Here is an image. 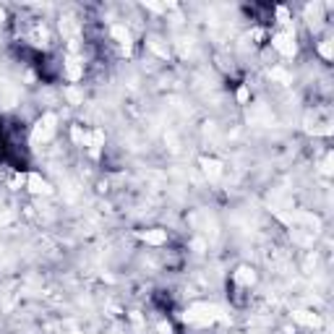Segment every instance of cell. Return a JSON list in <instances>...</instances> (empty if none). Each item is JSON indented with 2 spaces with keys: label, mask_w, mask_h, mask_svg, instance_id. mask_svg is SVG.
<instances>
[{
  "label": "cell",
  "mask_w": 334,
  "mask_h": 334,
  "mask_svg": "<svg viewBox=\"0 0 334 334\" xmlns=\"http://www.w3.org/2000/svg\"><path fill=\"white\" fill-rule=\"evenodd\" d=\"M235 282L243 285V287H251V285L256 282V271H253L251 266H238V269H235Z\"/></svg>",
  "instance_id": "8992f818"
},
{
  "label": "cell",
  "mask_w": 334,
  "mask_h": 334,
  "mask_svg": "<svg viewBox=\"0 0 334 334\" xmlns=\"http://www.w3.org/2000/svg\"><path fill=\"white\" fill-rule=\"evenodd\" d=\"M68 99L76 104V102H81V92H79V89H68Z\"/></svg>",
  "instance_id": "2e32d148"
},
{
  "label": "cell",
  "mask_w": 334,
  "mask_h": 334,
  "mask_svg": "<svg viewBox=\"0 0 334 334\" xmlns=\"http://www.w3.org/2000/svg\"><path fill=\"white\" fill-rule=\"evenodd\" d=\"M102 144H104V131L102 128H94L92 133H89V139H86V146L92 149V151H97Z\"/></svg>",
  "instance_id": "30bf717a"
},
{
  "label": "cell",
  "mask_w": 334,
  "mask_h": 334,
  "mask_svg": "<svg viewBox=\"0 0 334 334\" xmlns=\"http://www.w3.org/2000/svg\"><path fill=\"white\" fill-rule=\"evenodd\" d=\"M225 313L219 306H214V303H193V306H188V311L183 313V321L191 324V326H209V324H217L222 321Z\"/></svg>",
  "instance_id": "6da1fadb"
},
{
  "label": "cell",
  "mask_w": 334,
  "mask_h": 334,
  "mask_svg": "<svg viewBox=\"0 0 334 334\" xmlns=\"http://www.w3.org/2000/svg\"><path fill=\"white\" fill-rule=\"evenodd\" d=\"M293 318L298 324H306V326H321V318L311 311H293Z\"/></svg>",
  "instance_id": "ba28073f"
},
{
  "label": "cell",
  "mask_w": 334,
  "mask_h": 334,
  "mask_svg": "<svg viewBox=\"0 0 334 334\" xmlns=\"http://www.w3.org/2000/svg\"><path fill=\"white\" fill-rule=\"evenodd\" d=\"M113 37H115V39H118L120 44H123L126 50L131 47V32H128L126 26H113Z\"/></svg>",
  "instance_id": "8fae6325"
},
{
  "label": "cell",
  "mask_w": 334,
  "mask_h": 334,
  "mask_svg": "<svg viewBox=\"0 0 334 334\" xmlns=\"http://www.w3.org/2000/svg\"><path fill=\"white\" fill-rule=\"evenodd\" d=\"M60 32H66V34H73V32H76V24H73V19H66V21H60Z\"/></svg>",
  "instance_id": "5bb4252c"
},
{
  "label": "cell",
  "mask_w": 334,
  "mask_h": 334,
  "mask_svg": "<svg viewBox=\"0 0 334 334\" xmlns=\"http://www.w3.org/2000/svg\"><path fill=\"white\" fill-rule=\"evenodd\" d=\"M139 238L144 243H149V246H162V243H167V233L164 230H144V233H139Z\"/></svg>",
  "instance_id": "52a82bcc"
},
{
  "label": "cell",
  "mask_w": 334,
  "mask_h": 334,
  "mask_svg": "<svg viewBox=\"0 0 334 334\" xmlns=\"http://www.w3.org/2000/svg\"><path fill=\"white\" fill-rule=\"evenodd\" d=\"M81 73H84V68H81L79 60H76V58H68V60H66V76H68V79H71V81H79Z\"/></svg>",
  "instance_id": "9c48e42d"
},
{
  "label": "cell",
  "mask_w": 334,
  "mask_h": 334,
  "mask_svg": "<svg viewBox=\"0 0 334 334\" xmlns=\"http://www.w3.org/2000/svg\"><path fill=\"white\" fill-rule=\"evenodd\" d=\"M271 44H274V50H277L280 55H285V58H293V55L298 52L295 37H293L290 32H280V34H274V37H271Z\"/></svg>",
  "instance_id": "3957f363"
},
{
  "label": "cell",
  "mask_w": 334,
  "mask_h": 334,
  "mask_svg": "<svg viewBox=\"0 0 334 334\" xmlns=\"http://www.w3.org/2000/svg\"><path fill=\"white\" fill-rule=\"evenodd\" d=\"M6 19V13H3V8H0V21H3Z\"/></svg>",
  "instance_id": "d6986e66"
},
{
  "label": "cell",
  "mask_w": 334,
  "mask_h": 334,
  "mask_svg": "<svg viewBox=\"0 0 334 334\" xmlns=\"http://www.w3.org/2000/svg\"><path fill=\"white\" fill-rule=\"evenodd\" d=\"M55 123H58V118H55L52 113H44V115L37 120L34 131H32V141H34V144L50 141V139H52V133H55Z\"/></svg>",
  "instance_id": "7a4b0ae2"
},
{
  "label": "cell",
  "mask_w": 334,
  "mask_h": 334,
  "mask_svg": "<svg viewBox=\"0 0 334 334\" xmlns=\"http://www.w3.org/2000/svg\"><path fill=\"white\" fill-rule=\"evenodd\" d=\"M248 97H251V94H248V89H246V86H240V89H238V102H248Z\"/></svg>",
  "instance_id": "e0dca14e"
},
{
  "label": "cell",
  "mask_w": 334,
  "mask_h": 334,
  "mask_svg": "<svg viewBox=\"0 0 334 334\" xmlns=\"http://www.w3.org/2000/svg\"><path fill=\"white\" fill-rule=\"evenodd\" d=\"M277 16H280V21H282V24L290 21V16H287V8H277Z\"/></svg>",
  "instance_id": "ac0fdd59"
},
{
  "label": "cell",
  "mask_w": 334,
  "mask_h": 334,
  "mask_svg": "<svg viewBox=\"0 0 334 334\" xmlns=\"http://www.w3.org/2000/svg\"><path fill=\"white\" fill-rule=\"evenodd\" d=\"M26 186H29V191H32V193H50L52 191L47 180H44L42 175H37V173H32V175L26 178Z\"/></svg>",
  "instance_id": "5b68a950"
},
{
  "label": "cell",
  "mask_w": 334,
  "mask_h": 334,
  "mask_svg": "<svg viewBox=\"0 0 334 334\" xmlns=\"http://www.w3.org/2000/svg\"><path fill=\"white\" fill-rule=\"evenodd\" d=\"M71 136H73V141L79 144V146H86V139H89V133H86V131H81V126H73Z\"/></svg>",
  "instance_id": "4fadbf2b"
},
{
  "label": "cell",
  "mask_w": 334,
  "mask_h": 334,
  "mask_svg": "<svg viewBox=\"0 0 334 334\" xmlns=\"http://www.w3.org/2000/svg\"><path fill=\"white\" fill-rule=\"evenodd\" d=\"M318 55H321L324 60H331V58H334V42H331V39H326V42L318 44Z\"/></svg>",
  "instance_id": "7c38bea8"
},
{
  "label": "cell",
  "mask_w": 334,
  "mask_h": 334,
  "mask_svg": "<svg viewBox=\"0 0 334 334\" xmlns=\"http://www.w3.org/2000/svg\"><path fill=\"white\" fill-rule=\"evenodd\" d=\"M201 170H204V175L214 183V180H219L222 178V162L219 159H211V157H204L201 159Z\"/></svg>",
  "instance_id": "277c9868"
},
{
  "label": "cell",
  "mask_w": 334,
  "mask_h": 334,
  "mask_svg": "<svg viewBox=\"0 0 334 334\" xmlns=\"http://www.w3.org/2000/svg\"><path fill=\"white\" fill-rule=\"evenodd\" d=\"M271 79H277V81H282V84H290V76H287L285 71H280V68L271 71Z\"/></svg>",
  "instance_id": "9a60e30c"
}]
</instances>
